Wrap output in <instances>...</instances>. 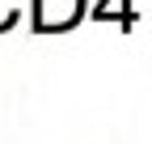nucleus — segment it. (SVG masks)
I'll list each match as a JSON object with an SVG mask.
<instances>
[{"mask_svg": "<svg viewBox=\"0 0 152 144\" xmlns=\"http://www.w3.org/2000/svg\"><path fill=\"white\" fill-rule=\"evenodd\" d=\"M17 9H21V0H0V30H9L17 21Z\"/></svg>", "mask_w": 152, "mask_h": 144, "instance_id": "2", "label": "nucleus"}, {"mask_svg": "<svg viewBox=\"0 0 152 144\" xmlns=\"http://www.w3.org/2000/svg\"><path fill=\"white\" fill-rule=\"evenodd\" d=\"M85 0H34V26L38 30H68L80 21Z\"/></svg>", "mask_w": 152, "mask_h": 144, "instance_id": "1", "label": "nucleus"}]
</instances>
